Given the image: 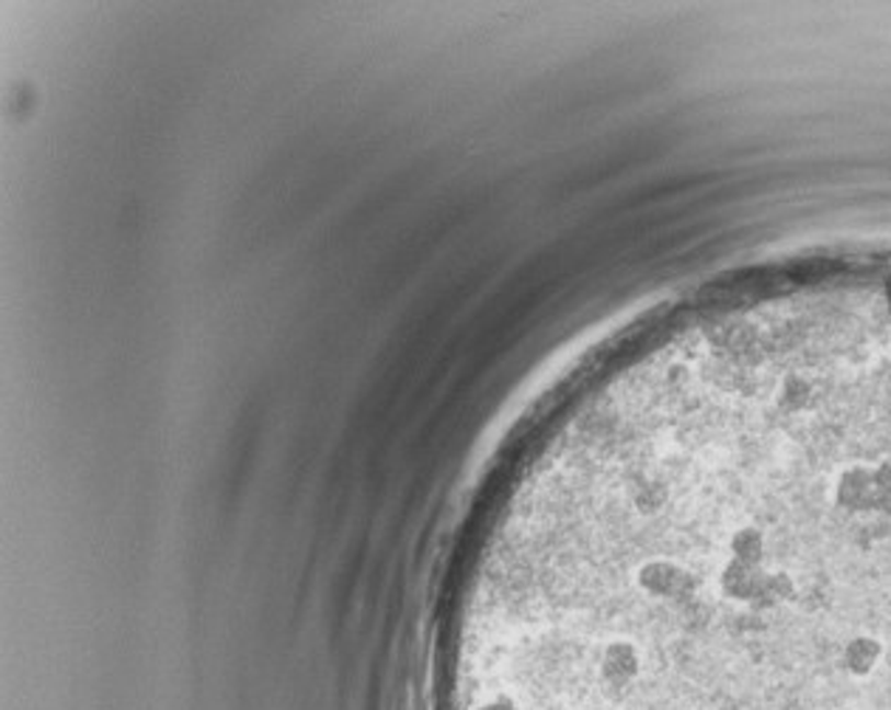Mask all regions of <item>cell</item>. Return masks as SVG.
Wrapping results in <instances>:
<instances>
[{
  "instance_id": "obj_1",
  "label": "cell",
  "mask_w": 891,
  "mask_h": 710,
  "mask_svg": "<svg viewBox=\"0 0 891 710\" xmlns=\"http://www.w3.org/2000/svg\"><path fill=\"white\" fill-rule=\"evenodd\" d=\"M889 657V645L886 640H880L878 634H852L841 643L838 654H835V663L844 671L846 677L858 679V683H866L878 674V668L883 665V660Z\"/></svg>"
}]
</instances>
